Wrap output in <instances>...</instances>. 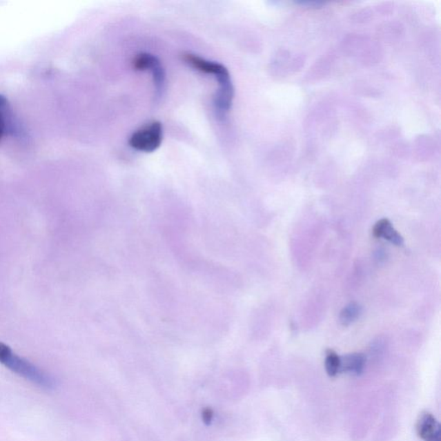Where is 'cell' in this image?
<instances>
[{"label": "cell", "instance_id": "9c48e42d", "mask_svg": "<svg viewBox=\"0 0 441 441\" xmlns=\"http://www.w3.org/2000/svg\"><path fill=\"white\" fill-rule=\"evenodd\" d=\"M7 110H9L8 100L5 96L0 95V141L6 130Z\"/></svg>", "mask_w": 441, "mask_h": 441}, {"label": "cell", "instance_id": "ba28073f", "mask_svg": "<svg viewBox=\"0 0 441 441\" xmlns=\"http://www.w3.org/2000/svg\"><path fill=\"white\" fill-rule=\"evenodd\" d=\"M325 367L329 377H335L340 373V357L335 351L329 349L326 352Z\"/></svg>", "mask_w": 441, "mask_h": 441}, {"label": "cell", "instance_id": "5b68a950", "mask_svg": "<svg viewBox=\"0 0 441 441\" xmlns=\"http://www.w3.org/2000/svg\"><path fill=\"white\" fill-rule=\"evenodd\" d=\"M374 237L384 238L395 246H400L404 244V238L395 231L390 220L384 218L377 222L373 229Z\"/></svg>", "mask_w": 441, "mask_h": 441}, {"label": "cell", "instance_id": "7a4b0ae2", "mask_svg": "<svg viewBox=\"0 0 441 441\" xmlns=\"http://www.w3.org/2000/svg\"><path fill=\"white\" fill-rule=\"evenodd\" d=\"M162 140V124L158 121H155L134 132L128 144L135 150L152 153L157 150L161 145Z\"/></svg>", "mask_w": 441, "mask_h": 441}, {"label": "cell", "instance_id": "277c9868", "mask_svg": "<svg viewBox=\"0 0 441 441\" xmlns=\"http://www.w3.org/2000/svg\"><path fill=\"white\" fill-rule=\"evenodd\" d=\"M416 433L423 441H441L439 422L430 413H422L419 416L416 423Z\"/></svg>", "mask_w": 441, "mask_h": 441}, {"label": "cell", "instance_id": "8992f818", "mask_svg": "<svg viewBox=\"0 0 441 441\" xmlns=\"http://www.w3.org/2000/svg\"><path fill=\"white\" fill-rule=\"evenodd\" d=\"M366 357L362 353H351L340 357V373L360 375L363 373Z\"/></svg>", "mask_w": 441, "mask_h": 441}, {"label": "cell", "instance_id": "3957f363", "mask_svg": "<svg viewBox=\"0 0 441 441\" xmlns=\"http://www.w3.org/2000/svg\"><path fill=\"white\" fill-rule=\"evenodd\" d=\"M132 65L135 70L150 71L156 90L161 91L165 83L166 74L157 57L148 53L139 54L134 58Z\"/></svg>", "mask_w": 441, "mask_h": 441}, {"label": "cell", "instance_id": "6da1fadb", "mask_svg": "<svg viewBox=\"0 0 441 441\" xmlns=\"http://www.w3.org/2000/svg\"><path fill=\"white\" fill-rule=\"evenodd\" d=\"M0 363L5 364L13 373L20 375L41 387L52 389L55 386L53 378L48 376L29 361L14 354L12 349L2 342H0Z\"/></svg>", "mask_w": 441, "mask_h": 441}, {"label": "cell", "instance_id": "30bf717a", "mask_svg": "<svg viewBox=\"0 0 441 441\" xmlns=\"http://www.w3.org/2000/svg\"><path fill=\"white\" fill-rule=\"evenodd\" d=\"M203 421L206 424H210L211 422H213V409H204L202 414Z\"/></svg>", "mask_w": 441, "mask_h": 441}, {"label": "cell", "instance_id": "52a82bcc", "mask_svg": "<svg viewBox=\"0 0 441 441\" xmlns=\"http://www.w3.org/2000/svg\"><path fill=\"white\" fill-rule=\"evenodd\" d=\"M361 312H362V308H361L359 304L355 303V302L347 304L346 307L343 308L342 312H340V324L345 326V327L352 324L353 322H355L357 319L360 317Z\"/></svg>", "mask_w": 441, "mask_h": 441}]
</instances>
